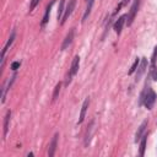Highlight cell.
Instances as JSON below:
<instances>
[{"label":"cell","instance_id":"obj_1","mask_svg":"<svg viewBox=\"0 0 157 157\" xmlns=\"http://www.w3.org/2000/svg\"><path fill=\"white\" fill-rule=\"evenodd\" d=\"M156 102V93L151 87H147L144 90V92L141 93V98H140V104H145V107L147 109H152L153 104Z\"/></svg>","mask_w":157,"mask_h":157},{"label":"cell","instance_id":"obj_2","mask_svg":"<svg viewBox=\"0 0 157 157\" xmlns=\"http://www.w3.org/2000/svg\"><path fill=\"white\" fill-rule=\"evenodd\" d=\"M78 66H80V56L76 55V56L72 59L70 70H69V72H67V77H66V81H65L66 85H69L70 81H71V78H72V76H75V75L77 74V71H78Z\"/></svg>","mask_w":157,"mask_h":157},{"label":"cell","instance_id":"obj_3","mask_svg":"<svg viewBox=\"0 0 157 157\" xmlns=\"http://www.w3.org/2000/svg\"><path fill=\"white\" fill-rule=\"evenodd\" d=\"M139 6H140V0H134L131 7H130V11L128 13V20H126V26H131L135 16H136V12L139 10Z\"/></svg>","mask_w":157,"mask_h":157},{"label":"cell","instance_id":"obj_4","mask_svg":"<svg viewBox=\"0 0 157 157\" xmlns=\"http://www.w3.org/2000/svg\"><path fill=\"white\" fill-rule=\"evenodd\" d=\"M75 5H76V0H69L66 7H65V10H64V15H63V18H61V21H60V25H64V23L66 22V20L70 17V15L72 13V11H74V9H75Z\"/></svg>","mask_w":157,"mask_h":157},{"label":"cell","instance_id":"obj_5","mask_svg":"<svg viewBox=\"0 0 157 157\" xmlns=\"http://www.w3.org/2000/svg\"><path fill=\"white\" fill-rule=\"evenodd\" d=\"M13 40H15V31H12V33L10 34V37H9V39H7V42H6V44L4 45V49H2V52H1V69H2V66H4L5 54H6V52L9 50V48L11 47V44L13 43Z\"/></svg>","mask_w":157,"mask_h":157},{"label":"cell","instance_id":"obj_6","mask_svg":"<svg viewBox=\"0 0 157 157\" xmlns=\"http://www.w3.org/2000/svg\"><path fill=\"white\" fill-rule=\"evenodd\" d=\"M146 67H147V59H146V58H142L141 61H140V64H139V66H137V69H136V70H137V71H136V75H135V81H136V82L141 78V76H142V74L145 72Z\"/></svg>","mask_w":157,"mask_h":157},{"label":"cell","instance_id":"obj_7","mask_svg":"<svg viewBox=\"0 0 157 157\" xmlns=\"http://www.w3.org/2000/svg\"><path fill=\"white\" fill-rule=\"evenodd\" d=\"M126 17H128V15H121V16L118 17V20L114 22L113 28H114V31H115L117 34H120V33H121V29H123V26H124V23H125V21H126Z\"/></svg>","mask_w":157,"mask_h":157},{"label":"cell","instance_id":"obj_8","mask_svg":"<svg viewBox=\"0 0 157 157\" xmlns=\"http://www.w3.org/2000/svg\"><path fill=\"white\" fill-rule=\"evenodd\" d=\"M58 139H59V134L56 132L53 136V139H52V141L49 144V147H48V156L49 157H53L54 153H55V150H56V146H58Z\"/></svg>","mask_w":157,"mask_h":157},{"label":"cell","instance_id":"obj_9","mask_svg":"<svg viewBox=\"0 0 157 157\" xmlns=\"http://www.w3.org/2000/svg\"><path fill=\"white\" fill-rule=\"evenodd\" d=\"M74 34H75V31H74V28H71V29L69 31V33L66 34V37H65V39H64V42H63V44H61V50H65V49H66V48L72 43Z\"/></svg>","mask_w":157,"mask_h":157},{"label":"cell","instance_id":"obj_10","mask_svg":"<svg viewBox=\"0 0 157 157\" xmlns=\"http://www.w3.org/2000/svg\"><path fill=\"white\" fill-rule=\"evenodd\" d=\"M54 2H55V0H52V1H50V2L47 5V7H45V11H44V16H43V20H42V22H40V26H42V27H44V26H45V23L49 21L50 10H52V7H53Z\"/></svg>","mask_w":157,"mask_h":157},{"label":"cell","instance_id":"obj_11","mask_svg":"<svg viewBox=\"0 0 157 157\" xmlns=\"http://www.w3.org/2000/svg\"><path fill=\"white\" fill-rule=\"evenodd\" d=\"M147 124H148V120H144L142 124L139 126V129H137V131H136V134H135V142L140 141V139H141L142 135L145 134V129L147 128Z\"/></svg>","mask_w":157,"mask_h":157},{"label":"cell","instance_id":"obj_12","mask_svg":"<svg viewBox=\"0 0 157 157\" xmlns=\"http://www.w3.org/2000/svg\"><path fill=\"white\" fill-rule=\"evenodd\" d=\"M88 105H90V98L87 97V98L85 99V102H83L82 107H81L80 118H78V121H77V124H81V123L83 121V119H85V115H86V112H87V108H88Z\"/></svg>","mask_w":157,"mask_h":157},{"label":"cell","instance_id":"obj_13","mask_svg":"<svg viewBox=\"0 0 157 157\" xmlns=\"http://www.w3.org/2000/svg\"><path fill=\"white\" fill-rule=\"evenodd\" d=\"M15 78H16V75H13L5 85H4V88H2V96H1V102L2 103H5V99H6V92L10 90V87H11V85H12V82L15 81Z\"/></svg>","mask_w":157,"mask_h":157},{"label":"cell","instance_id":"obj_14","mask_svg":"<svg viewBox=\"0 0 157 157\" xmlns=\"http://www.w3.org/2000/svg\"><path fill=\"white\" fill-rule=\"evenodd\" d=\"M10 119H11V110H7L6 112V115H5V120H4V137H6V135H7Z\"/></svg>","mask_w":157,"mask_h":157},{"label":"cell","instance_id":"obj_15","mask_svg":"<svg viewBox=\"0 0 157 157\" xmlns=\"http://www.w3.org/2000/svg\"><path fill=\"white\" fill-rule=\"evenodd\" d=\"M146 141H147V134H144L142 137L140 139V156H144L145 155V148H146Z\"/></svg>","mask_w":157,"mask_h":157},{"label":"cell","instance_id":"obj_16","mask_svg":"<svg viewBox=\"0 0 157 157\" xmlns=\"http://www.w3.org/2000/svg\"><path fill=\"white\" fill-rule=\"evenodd\" d=\"M93 2H94V0H87V6H86L85 13H83V16H82V21H85V20L88 17V15L91 13V10H92V6H93Z\"/></svg>","mask_w":157,"mask_h":157},{"label":"cell","instance_id":"obj_17","mask_svg":"<svg viewBox=\"0 0 157 157\" xmlns=\"http://www.w3.org/2000/svg\"><path fill=\"white\" fill-rule=\"evenodd\" d=\"M64 2H65V0H60L59 7H58V20H60V21H61L63 15H64Z\"/></svg>","mask_w":157,"mask_h":157},{"label":"cell","instance_id":"obj_18","mask_svg":"<svg viewBox=\"0 0 157 157\" xmlns=\"http://www.w3.org/2000/svg\"><path fill=\"white\" fill-rule=\"evenodd\" d=\"M150 77L153 81H157V67H156V65H151V67H150Z\"/></svg>","mask_w":157,"mask_h":157},{"label":"cell","instance_id":"obj_19","mask_svg":"<svg viewBox=\"0 0 157 157\" xmlns=\"http://www.w3.org/2000/svg\"><path fill=\"white\" fill-rule=\"evenodd\" d=\"M139 64H140V59H135V61H134V64L131 65V67H130V70H129V75H131V74H134L135 71H136V69H137V66H139Z\"/></svg>","mask_w":157,"mask_h":157},{"label":"cell","instance_id":"obj_20","mask_svg":"<svg viewBox=\"0 0 157 157\" xmlns=\"http://www.w3.org/2000/svg\"><path fill=\"white\" fill-rule=\"evenodd\" d=\"M60 88H61V83L59 82V83L55 86V88H54V93H53V101H55V99L58 98V96H59V93H60Z\"/></svg>","mask_w":157,"mask_h":157},{"label":"cell","instance_id":"obj_21","mask_svg":"<svg viewBox=\"0 0 157 157\" xmlns=\"http://www.w3.org/2000/svg\"><path fill=\"white\" fill-rule=\"evenodd\" d=\"M156 59H157V45L155 47L152 56H151V65H156Z\"/></svg>","mask_w":157,"mask_h":157},{"label":"cell","instance_id":"obj_22","mask_svg":"<svg viewBox=\"0 0 157 157\" xmlns=\"http://www.w3.org/2000/svg\"><path fill=\"white\" fill-rule=\"evenodd\" d=\"M39 1H40V0H32V1H31V4H29V11H32V10H33V9L39 4Z\"/></svg>","mask_w":157,"mask_h":157},{"label":"cell","instance_id":"obj_23","mask_svg":"<svg viewBox=\"0 0 157 157\" xmlns=\"http://www.w3.org/2000/svg\"><path fill=\"white\" fill-rule=\"evenodd\" d=\"M20 65H21V64H20V61H13V63L11 64V69H12V70H17Z\"/></svg>","mask_w":157,"mask_h":157},{"label":"cell","instance_id":"obj_24","mask_svg":"<svg viewBox=\"0 0 157 157\" xmlns=\"http://www.w3.org/2000/svg\"><path fill=\"white\" fill-rule=\"evenodd\" d=\"M129 1H130V0H121V2H123V5H124V6H125V5H126Z\"/></svg>","mask_w":157,"mask_h":157}]
</instances>
